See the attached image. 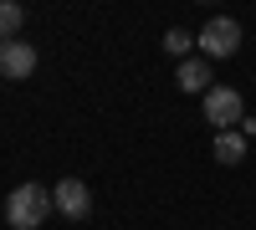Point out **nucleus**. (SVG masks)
Segmentation results:
<instances>
[{"instance_id": "obj_6", "label": "nucleus", "mask_w": 256, "mask_h": 230, "mask_svg": "<svg viewBox=\"0 0 256 230\" xmlns=\"http://www.w3.org/2000/svg\"><path fill=\"white\" fill-rule=\"evenodd\" d=\"M174 82H180V92H200V97H205V92H210V61H205V56H184Z\"/></svg>"}, {"instance_id": "obj_3", "label": "nucleus", "mask_w": 256, "mask_h": 230, "mask_svg": "<svg viewBox=\"0 0 256 230\" xmlns=\"http://www.w3.org/2000/svg\"><path fill=\"white\" fill-rule=\"evenodd\" d=\"M205 123H216V133H230V128H241V118H246V102L236 87H210L205 97Z\"/></svg>"}, {"instance_id": "obj_10", "label": "nucleus", "mask_w": 256, "mask_h": 230, "mask_svg": "<svg viewBox=\"0 0 256 230\" xmlns=\"http://www.w3.org/2000/svg\"><path fill=\"white\" fill-rule=\"evenodd\" d=\"M241 138H256V118H241Z\"/></svg>"}, {"instance_id": "obj_5", "label": "nucleus", "mask_w": 256, "mask_h": 230, "mask_svg": "<svg viewBox=\"0 0 256 230\" xmlns=\"http://www.w3.org/2000/svg\"><path fill=\"white\" fill-rule=\"evenodd\" d=\"M31 72H36V46H31V41H0V77L20 82Z\"/></svg>"}, {"instance_id": "obj_7", "label": "nucleus", "mask_w": 256, "mask_h": 230, "mask_svg": "<svg viewBox=\"0 0 256 230\" xmlns=\"http://www.w3.org/2000/svg\"><path fill=\"white\" fill-rule=\"evenodd\" d=\"M216 159H220V164H241V159H246V138H241V128L216 133Z\"/></svg>"}, {"instance_id": "obj_9", "label": "nucleus", "mask_w": 256, "mask_h": 230, "mask_svg": "<svg viewBox=\"0 0 256 230\" xmlns=\"http://www.w3.org/2000/svg\"><path fill=\"white\" fill-rule=\"evenodd\" d=\"M190 46H195V36H190L184 26H169V31H164V51H169V56H190Z\"/></svg>"}, {"instance_id": "obj_2", "label": "nucleus", "mask_w": 256, "mask_h": 230, "mask_svg": "<svg viewBox=\"0 0 256 230\" xmlns=\"http://www.w3.org/2000/svg\"><path fill=\"white\" fill-rule=\"evenodd\" d=\"M195 46L205 51V61H226V56H236V51H241V20H230V15H210L205 31L195 36Z\"/></svg>"}, {"instance_id": "obj_8", "label": "nucleus", "mask_w": 256, "mask_h": 230, "mask_svg": "<svg viewBox=\"0 0 256 230\" xmlns=\"http://www.w3.org/2000/svg\"><path fill=\"white\" fill-rule=\"evenodd\" d=\"M20 26H26V10L16 0H0V41H20Z\"/></svg>"}, {"instance_id": "obj_4", "label": "nucleus", "mask_w": 256, "mask_h": 230, "mask_svg": "<svg viewBox=\"0 0 256 230\" xmlns=\"http://www.w3.org/2000/svg\"><path fill=\"white\" fill-rule=\"evenodd\" d=\"M52 210L67 215V220H88L92 215V190L82 179H62L56 190H52Z\"/></svg>"}, {"instance_id": "obj_1", "label": "nucleus", "mask_w": 256, "mask_h": 230, "mask_svg": "<svg viewBox=\"0 0 256 230\" xmlns=\"http://www.w3.org/2000/svg\"><path fill=\"white\" fill-rule=\"evenodd\" d=\"M46 215H52V190H46V184H16V190H10V200H6L10 230H36Z\"/></svg>"}]
</instances>
